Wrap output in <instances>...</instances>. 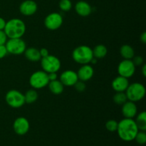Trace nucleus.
I'll use <instances>...</instances> for the list:
<instances>
[{"label": "nucleus", "instance_id": "obj_1", "mask_svg": "<svg viewBox=\"0 0 146 146\" xmlns=\"http://www.w3.org/2000/svg\"><path fill=\"white\" fill-rule=\"evenodd\" d=\"M116 131L122 141L130 142L135 139L139 130L133 118H125L118 122Z\"/></svg>", "mask_w": 146, "mask_h": 146}, {"label": "nucleus", "instance_id": "obj_2", "mask_svg": "<svg viewBox=\"0 0 146 146\" xmlns=\"http://www.w3.org/2000/svg\"><path fill=\"white\" fill-rule=\"evenodd\" d=\"M27 27L24 21L20 19L14 18L6 22L4 31L8 38H21L26 33Z\"/></svg>", "mask_w": 146, "mask_h": 146}, {"label": "nucleus", "instance_id": "obj_3", "mask_svg": "<svg viewBox=\"0 0 146 146\" xmlns=\"http://www.w3.org/2000/svg\"><path fill=\"white\" fill-rule=\"evenodd\" d=\"M72 58L76 63L81 65L90 64L94 58L93 49L86 45L78 46L73 51Z\"/></svg>", "mask_w": 146, "mask_h": 146}, {"label": "nucleus", "instance_id": "obj_4", "mask_svg": "<svg viewBox=\"0 0 146 146\" xmlns=\"http://www.w3.org/2000/svg\"><path fill=\"white\" fill-rule=\"evenodd\" d=\"M146 90L143 84L138 82L129 84L125 91L128 101L134 103L141 101L145 96Z\"/></svg>", "mask_w": 146, "mask_h": 146}, {"label": "nucleus", "instance_id": "obj_5", "mask_svg": "<svg viewBox=\"0 0 146 146\" xmlns=\"http://www.w3.org/2000/svg\"><path fill=\"white\" fill-rule=\"evenodd\" d=\"M29 82L31 88L35 90L45 88L49 83L48 74L43 70L35 71L29 77Z\"/></svg>", "mask_w": 146, "mask_h": 146}, {"label": "nucleus", "instance_id": "obj_6", "mask_svg": "<svg viewBox=\"0 0 146 146\" xmlns=\"http://www.w3.org/2000/svg\"><path fill=\"white\" fill-rule=\"evenodd\" d=\"M41 66L44 71L47 74L57 73L60 70L61 63L59 58L54 55H48L41 58Z\"/></svg>", "mask_w": 146, "mask_h": 146}, {"label": "nucleus", "instance_id": "obj_7", "mask_svg": "<svg viewBox=\"0 0 146 146\" xmlns=\"http://www.w3.org/2000/svg\"><path fill=\"white\" fill-rule=\"evenodd\" d=\"M5 101L7 105L12 108H19L26 104L24 94L16 89L9 90L6 94Z\"/></svg>", "mask_w": 146, "mask_h": 146}, {"label": "nucleus", "instance_id": "obj_8", "mask_svg": "<svg viewBox=\"0 0 146 146\" xmlns=\"http://www.w3.org/2000/svg\"><path fill=\"white\" fill-rule=\"evenodd\" d=\"M8 54L20 55L24 54L27 48V44L21 38H9L5 44Z\"/></svg>", "mask_w": 146, "mask_h": 146}, {"label": "nucleus", "instance_id": "obj_9", "mask_svg": "<svg viewBox=\"0 0 146 146\" xmlns=\"http://www.w3.org/2000/svg\"><path fill=\"white\" fill-rule=\"evenodd\" d=\"M64 22V19L61 14L58 12H52L48 14L44 19V26L51 31H55L61 28Z\"/></svg>", "mask_w": 146, "mask_h": 146}, {"label": "nucleus", "instance_id": "obj_10", "mask_svg": "<svg viewBox=\"0 0 146 146\" xmlns=\"http://www.w3.org/2000/svg\"><path fill=\"white\" fill-rule=\"evenodd\" d=\"M135 66L131 59H123L118 66V73L119 76L126 78L132 77L135 74Z\"/></svg>", "mask_w": 146, "mask_h": 146}, {"label": "nucleus", "instance_id": "obj_11", "mask_svg": "<svg viewBox=\"0 0 146 146\" xmlns=\"http://www.w3.org/2000/svg\"><path fill=\"white\" fill-rule=\"evenodd\" d=\"M30 124L28 119L25 117H18L13 123V130L19 135H24L29 132Z\"/></svg>", "mask_w": 146, "mask_h": 146}, {"label": "nucleus", "instance_id": "obj_12", "mask_svg": "<svg viewBox=\"0 0 146 146\" xmlns=\"http://www.w3.org/2000/svg\"><path fill=\"white\" fill-rule=\"evenodd\" d=\"M59 81L62 83L64 86H74L76 83L78 81L77 73L73 70H66L63 71L60 75Z\"/></svg>", "mask_w": 146, "mask_h": 146}, {"label": "nucleus", "instance_id": "obj_13", "mask_svg": "<svg viewBox=\"0 0 146 146\" xmlns=\"http://www.w3.org/2000/svg\"><path fill=\"white\" fill-rule=\"evenodd\" d=\"M38 10V5L34 0H25L19 6V11L21 14L30 17L35 14Z\"/></svg>", "mask_w": 146, "mask_h": 146}, {"label": "nucleus", "instance_id": "obj_14", "mask_svg": "<svg viewBox=\"0 0 146 146\" xmlns=\"http://www.w3.org/2000/svg\"><path fill=\"white\" fill-rule=\"evenodd\" d=\"M121 111L124 118H133L138 114V108L135 103L128 100L122 105Z\"/></svg>", "mask_w": 146, "mask_h": 146}, {"label": "nucleus", "instance_id": "obj_15", "mask_svg": "<svg viewBox=\"0 0 146 146\" xmlns=\"http://www.w3.org/2000/svg\"><path fill=\"white\" fill-rule=\"evenodd\" d=\"M77 75L79 81H88L92 78V77L94 75V69L89 64H84L80 67L78 69Z\"/></svg>", "mask_w": 146, "mask_h": 146}, {"label": "nucleus", "instance_id": "obj_16", "mask_svg": "<svg viewBox=\"0 0 146 146\" xmlns=\"http://www.w3.org/2000/svg\"><path fill=\"white\" fill-rule=\"evenodd\" d=\"M129 84L128 78L118 76L113 80L111 86L115 92H125Z\"/></svg>", "mask_w": 146, "mask_h": 146}, {"label": "nucleus", "instance_id": "obj_17", "mask_svg": "<svg viewBox=\"0 0 146 146\" xmlns=\"http://www.w3.org/2000/svg\"><path fill=\"white\" fill-rule=\"evenodd\" d=\"M75 11L77 14L82 17H86L92 12V7L86 1H79L75 4Z\"/></svg>", "mask_w": 146, "mask_h": 146}, {"label": "nucleus", "instance_id": "obj_18", "mask_svg": "<svg viewBox=\"0 0 146 146\" xmlns=\"http://www.w3.org/2000/svg\"><path fill=\"white\" fill-rule=\"evenodd\" d=\"M24 54L26 58L29 61H31V62H37V61H40L41 58L39 49L34 48V47L27 48Z\"/></svg>", "mask_w": 146, "mask_h": 146}, {"label": "nucleus", "instance_id": "obj_19", "mask_svg": "<svg viewBox=\"0 0 146 146\" xmlns=\"http://www.w3.org/2000/svg\"><path fill=\"white\" fill-rule=\"evenodd\" d=\"M47 86L48 87L49 91L54 95H60L64 90V86L58 79L49 81Z\"/></svg>", "mask_w": 146, "mask_h": 146}, {"label": "nucleus", "instance_id": "obj_20", "mask_svg": "<svg viewBox=\"0 0 146 146\" xmlns=\"http://www.w3.org/2000/svg\"><path fill=\"white\" fill-rule=\"evenodd\" d=\"M120 54L123 59H132L135 56V51L131 46L124 44L121 47Z\"/></svg>", "mask_w": 146, "mask_h": 146}, {"label": "nucleus", "instance_id": "obj_21", "mask_svg": "<svg viewBox=\"0 0 146 146\" xmlns=\"http://www.w3.org/2000/svg\"><path fill=\"white\" fill-rule=\"evenodd\" d=\"M108 54V48L104 44H98L93 49V54L94 57L96 59L98 58H103Z\"/></svg>", "mask_w": 146, "mask_h": 146}, {"label": "nucleus", "instance_id": "obj_22", "mask_svg": "<svg viewBox=\"0 0 146 146\" xmlns=\"http://www.w3.org/2000/svg\"><path fill=\"white\" fill-rule=\"evenodd\" d=\"M135 123L139 131H146V113L145 111H141L136 115Z\"/></svg>", "mask_w": 146, "mask_h": 146}, {"label": "nucleus", "instance_id": "obj_23", "mask_svg": "<svg viewBox=\"0 0 146 146\" xmlns=\"http://www.w3.org/2000/svg\"><path fill=\"white\" fill-rule=\"evenodd\" d=\"M24 95V99H25V103L29 104L35 103L38 98V92L36 91V90L34 89V88L28 90Z\"/></svg>", "mask_w": 146, "mask_h": 146}, {"label": "nucleus", "instance_id": "obj_24", "mask_svg": "<svg viewBox=\"0 0 146 146\" xmlns=\"http://www.w3.org/2000/svg\"><path fill=\"white\" fill-rule=\"evenodd\" d=\"M113 101L115 104L118 105H123L124 103L128 101L125 92H116L115 95L113 96Z\"/></svg>", "mask_w": 146, "mask_h": 146}, {"label": "nucleus", "instance_id": "obj_25", "mask_svg": "<svg viewBox=\"0 0 146 146\" xmlns=\"http://www.w3.org/2000/svg\"><path fill=\"white\" fill-rule=\"evenodd\" d=\"M58 7L61 11H69L72 8V2L71 0H60Z\"/></svg>", "mask_w": 146, "mask_h": 146}, {"label": "nucleus", "instance_id": "obj_26", "mask_svg": "<svg viewBox=\"0 0 146 146\" xmlns=\"http://www.w3.org/2000/svg\"><path fill=\"white\" fill-rule=\"evenodd\" d=\"M118 122H117L115 120H109L106 123V128L110 132H115L118 128Z\"/></svg>", "mask_w": 146, "mask_h": 146}, {"label": "nucleus", "instance_id": "obj_27", "mask_svg": "<svg viewBox=\"0 0 146 146\" xmlns=\"http://www.w3.org/2000/svg\"><path fill=\"white\" fill-rule=\"evenodd\" d=\"M136 142L140 145H144L146 143V133L145 131H139L135 135V139Z\"/></svg>", "mask_w": 146, "mask_h": 146}, {"label": "nucleus", "instance_id": "obj_28", "mask_svg": "<svg viewBox=\"0 0 146 146\" xmlns=\"http://www.w3.org/2000/svg\"><path fill=\"white\" fill-rule=\"evenodd\" d=\"M74 86L75 87L76 90L77 91H78V92H84L86 90V88L85 83H84V81H79V80L76 83L75 85H74Z\"/></svg>", "mask_w": 146, "mask_h": 146}, {"label": "nucleus", "instance_id": "obj_29", "mask_svg": "<svg viewBox=\"0 0 146 146\" xmlns=\"http://www.w3.org/2000/svg\"><path fill=\"white\" fill-rule=\"evenodd\" d=\"M131 60L135 66H141L144 62L143 58L141 56H134V57Z\"/></svg>", "mask_w": 146, "mask_h": 146}, {"label": "nucleus", "instance_id": "obj_30", "mask_svg": "<svg viewBox=\"0 0 146 146\" xmlns=\"http://www.w3.org/2000/svg\"><path fill=\"white\" fill-rule=\"evenodd\" d=\"M7 40H8V37L6 35L4 30H1L0 31V46L5 45Z\"/></svg>", "mask_w": 146, "mask_h": 146}, {"label": "nucleus", "instance_id": "obj_31", "mask_svg": "<svg viewBox=\"0 0 146 146\" xmlns=\"http://www.w3.org/2000/svg\"><path fill=\"white\" fill-rule=\"evenodd\" d=\"M7 54H8V52H7L5 45L0 46V59L4 58L7 55Z\"/></svg>", "mask_w": 146, "mask_h": 146}, {"label": "nucleus", "instance_id": "obj_32", "mask_svg": "<svg viewBox=\"0 0 146 146\" xmlns=\"http://www.w3.org/2000/svg\"><path fill=\"white\" fill-rule=\"evenodd\" d=\"M40 55H41V58H44V57L47 56L48 55H49V52H48V49L46 48H42L39 50Z\"/></svg>", "mask_w": 146, "mask_h": 146}, {"label": "nucleus", "instance_id": "obj_33", "mask_svg": "<svg viewBox=\"0 0 146 146\" xmlns=\"http://www.w3.org/2000/svg\"><path fill=\"white\" fill-rule=\"evenodd\" d=\"M48 77L49 81H51L56 80L58 78V75H57L56 73H49V74H48Z\"/></svg>", "mask_w": 146, "mask_h": 146}, {"label": "nucleus", "instance_id": "obj_34", "mask_svg": "<svg viewBox=\"0 0 146 146\" xmlns=\"http://www.w3.org/2000/svg\"><path fill=\"white\" fill-rule=\"evenodd\" d=\"M6 22H7V21H5V19H4V18L0 17V31H1V30L4 29V27H5V25H6Z\"/></svg>", "mask_w": 146, "mask_h": 146}, {"label": "nucleus", "instance_id": "obj_35", "mask_svg": "<svg viewBox=\"0 0 146 146\" xmlns=\"http://www.w3.org/2000/svg\"><path fill=\"white\" fill-rule=\"evenodd\" d=\"M140 40H141V42L143 44H145L146 43V32L145 31H143L142 34H141V36H140Z\"/></svg>", "mask_w": 146, "mask_h": 146}, {"label": "nucleus", "instance_id": "obj_36", "mask_svg": "<svg viewBox=\"0 0 146 146\" xmlns=\"http://www.w3.org/2000/svg\"><path fill=\"white\" fill-rule=\"evenodd\" d=\"M141 71H142V74L144 77L146 76V65L145 64H143L142 65V69H141Z\"/></svg>", "mask_w": 146, "mask_h": 146}]
</instances>
